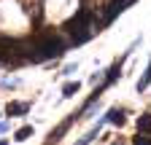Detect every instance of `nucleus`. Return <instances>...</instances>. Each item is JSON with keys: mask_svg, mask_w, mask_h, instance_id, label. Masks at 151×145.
Instances as JSON below:
<instances>
[{"mask_svg": "<svg viewBox=\"0 0 151 145\" xmlns=\"http://www.w3.org/2000/svg\"><path fill=\"white\" fill-rule=\"evenodd\" d=\"M73 72H78V65H68V67L62 70V75H73Z\"/></svg>", "mask_w": 151, "mask_h": 145, "instance_id": "nucleus-10", "label": "nucleus"}, {"mask_svg": "<svg viewBox=\"0 0 151 145\" xmlns=\"http://www.w3.org/2000/svg\"><path fill=\"white\" fill-rule=\"evenodd\" d=\"M27 110H30V102H8L6 116H24Z\"/></svg>", "mask_w": 151, "mask_h": 145, "instance_id": "nucleus-2", "label": "nucleus"}, {"mask_svg": "<svg viewBox=\"0 0 151 145\" xmlns=\"http://www.w3.org/2000/svg\"><path fill=\"white\" fill-rule=\"evenodd\" d=\"M78 89H81L78 81H68V83L62 86V100H70L73 94H78Z\"/></svg>", "mask_w": 151, "mask_h": 145, "instance_id": "nucleus-4", "label": "nucleus"}, {"mask_svg": "<svg viewBox=\"0 0 151 145\" xmlns=\"http://www.w3.org/2000/svg\"><path fill=\"white\" fill-rule=\"evenodd\" d=\"M0 86H3V89H19V86H22V78H16V75H3V78H0Z\"/></svg>", "mask_w": 151, "mask_h": 145, "instance_id": "nucleus-5", "label": "nucleus"}, {"mask_svg": "<svg viewBox=\"0 0 151 145\" xmlns=\"http://www.w3.org/2000/svg\"><path fill=\"white\" fill-rule=\"evenodd\" d=\"M105 124H108V121H105V116H103V118H100L97 124H94V126H92V129H89V132H86V134H84V137H81L78 142H76V145H89V142H92L94 137H97V134H100V129H103V126H105Z\"/></svg>", "mask_w": 151, "mask_h": 145, "instance_id": "nucleus-1", "label": "nucleus"}, {"mask_svg": "<svg viewBox=\"0 0 151 145\" xmlns=\"http://www.w3.org/2000/svg\"><path fill=\"white\" fill-rule=\"evenodd\" d=\"M148 83H151V59H148V67H146V72H143V78L138 81V92H146Z\"/></svg>", "mask_w": 151, "mask_h": 145, "instance_id": "nucleus-6", "label": "nucleus"}, {"mask_svg": "<svg viewBox=\"0 0 151 145\" xmlns=\"http://www.w3.org/2000/svg\"><path fill=\"white\" fill-rule=\"evenodd\" d=\"M105 121L108 124H122L124 121V107H111V110L105 113Z\"/></svg>", "mask_w": 151, "mask_h": 145, "instance_id": "nucleus-3", "label": "nucleus"}, {"mask_svg": "<svg viewBox=\"0 0 151 145\" xmlns=\"http://www.w3.org/2000/svg\"><path fill=\"white\" fill-rule=\"evenodd\" d=\"M0 145H8V140H0Z\"/></svg>", "mask_w": 151, "mask_h": 145, "instance_id": "nucleus-12", "label": "nucleus"}, {"mask_svg": "<svg viewBox=\"0 0 151 145\" xmlns=\"http://www.w3.org/2000/svg\"><path fill=\"white\" fill-rule=\"evenodd\" d=\"M138 129L146 134V132H151V113H143L140 118H138Z\"/></svg>", "mask_w": 151, "mask_h": 145, "instance_id": "nucleus-7", "label": "nucleus"}, {"mask_svg": "<svg viewBox=\"0 0 151 145\" xmlns=\"http://www.w3.org/2000/svg\"><path fill=\"white\" fill-rule=\"evenodd\" d=\"M111 145H122V142H119V140H116V142H111Z\"/></svg>", "mask_w": 151, "mask_h": 145, "instance_id": "nucleus-13", "label": "nucleus"}, {"mask_svg": "<svg viewBox=\"0 0 151 145\" xmlns=\"http://www.w3.org/2000/svg\"><path fill=\"white\" fill-rule=\"evenodd\" d=\"M6 129H8V124H3V121H0V134H3Z\"/></svg>", "mask_w": 151, "mask_h": 145, "instance_id": "nucleus-11", "label": "nucleus"}, {"mask_svg": "<svg viewBox=\"0 0 151 145\" xmlns=\"http://www.w3.org/2000/svg\"><path fill=\"white\" fill-rule=\"evenodd\" d=\"M132 145H151V137H146V134L140 132V134L135 137V142H132Z\"/></svg>", "mask_w": 151, "mask_h": 145, "instance_id": "nucleus-9", "label": "nucleus"}, {"mask_svg": "<svg viewBox=\"0 0 151 145\" xmlns=\"http://www.w3.org/2000/svg\"><path fill=\"white\" fill-rule=\"evenodd\" d=\"M30 134H32V126L27 124V126H22V129H16V134H14V140H16V142H24V140H27Z\"/></svg>", "mask_w": 151, "mask_h": 145, "instance_id": "nucleus-8", "label": "nucleus"}]
</instances>
